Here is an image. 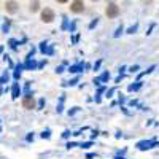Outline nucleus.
Segmentation results:
<instances>
[{"label":"nucleus","instance_id":"f257e3e1","mask_svg":"<svg viewBox=\"0 0 159 159\" xmlns=\"http://www.w3.org/2000/svg\"><path fill=\"white\" fill-rule=\"evenodd\" d=\"M105 15H107L108 19H116L119 15H121V8L116 5V2L107 3V8H105Z\"/></svg>","mask_w":159,"mask_h":159},{"label":"nucleus","instance_id":"f03ea898","mask_svg":"<svg viewBox=\"0 0 159 159\" xmlns=\"http://www.w3.org/2000/svg\"><path fill=\"white\" fill-rule=\"evenodd\" d=\"M40 18H42V21L45 24H49V22H52L56 19V13H54V10H51V8H43L42 13H40Z\"/></svg>","mask_w":159,"mask_h":159},{"label":"nucleus","instance_id":"7ed1b4c3","mask_svg":"<svg viewBox=\"0 0 159 159\" xmlns=\"http://www.w3.org/2000/svg\"><path fill=\"white\" fill-rule=\"evenodd\" d=\"M69 8H70V13H73V15H80V13L84 11V2L83 0H72Z\"/></svg>","mask_w":159,"mask_h":159},{"label":"nucleus","instance_id":"20e7f679","mask_svg":"<svg viewBox=\"0 0 159 159\" xmlns=\"http://www.w3.org/2000/svg\"><path fill=\"white\" fill-rule=\"evenodd\" d=\"M5 10L8 15H16L18 10H19V3L15 2V0H8V2L5 3Z\"/></svg>","mask_w":159,"mask_h":159},{"label":"nucleus","instance_id":"39448f33","mask_svg":"<svg viewBox=\"0 0 159 159\" xmlns=\"http://www.w3.org/2000/svg\"><path fill=\"white\" fill-rule=\"evenodd\" d=\"M35 99L32 97V96H25L24 99H22V107L25 108V110H34L35 108Z\"/></svg>","mask_w":159,"mask_h":159},{"label":"nucleus","instance_id":"423d86ee","mask_svg":"<svg viewBox=\"0 0 159 159\" xmlns=\"http://www.w3.org/2000/svg\"><path fill=\"white\" fill-rule=\"evenodd\" d=\"M29 10H30V13H37V11H40V2H38V0H32V3H30Z\"/></svg>","mask_w":159,"mask_h":159},{"label":"nucleus","instance_id":"0eeeda50","mask_svg":"<svg viewBox=\"0 0 159 159\" xmlns=\"http://www.w3.org/2000/svg\"><path fill=\"white\" fill-rule=\"evenodd\" d=\"M57 3H67V2H70V0H56Z\"/></svg>","mask_w":159,"mask_h":159},{"label":"nucleus","instance_id":"6e6552de","mask_svg":"<svg viewBox=\"0 0 159 159\" xmlns=\"http://www.w3.org/2000/svg\"><path fill=\"white\" fill-rule=\"evenodd\" d=\"M111 2H115V0H107V3H111Z\"/></svg>","mask_w":159,"mask_h":159},{"label":"nucleus","instance_id":"1a4fd4ad","mask_svg":"<svg viewBox=\"0 0 159 159\" xmlns=\"http://www.w3.org/2000/svg\"><path fill=\"white\" fill-rule=\"evenodd\" d=\"M91 2H99V0H91Z\"/></svg>","mask_w":159,"mask_h":159}]
</instances>
